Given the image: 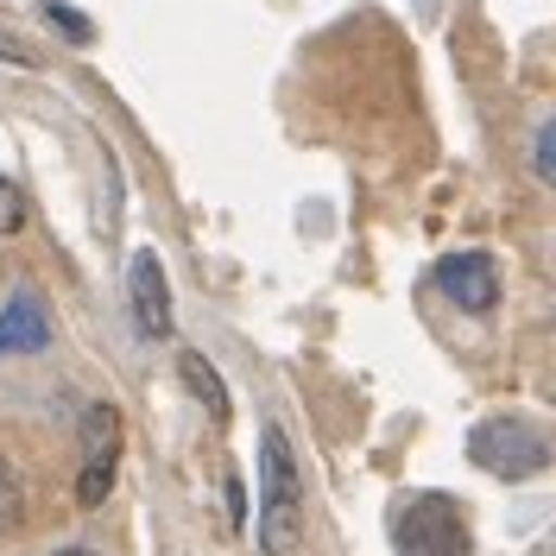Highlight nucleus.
<instances>
[{
  "instance_id": "f257e3e1",
  "label": "nucleus",
  "mask_w": 556,
  "mask_h": 556,
  "mask_svg": "<svg viewBox=\"0 0 556 556\" xmlns=\"http://www.w3.org/2000/svg\"><path fill=\"white\" fill-rule=\"evenodd\" d=\"M298 538H304V475L285 430L266 424L260 430V551L298 556Z\"/></svg>"
},
{
  "instance_id": "f03ea898",
  "label": "nucleus",
  "mask_w": 556,
  "mask_h": 556,
  "mask_svg": "<svg viewBox=\"0 0 556 556\" xmlns=\"http://www.w3.org/2000/svg\"><path fill=\"white\" fill-rule=\"evenodd\" d=\"M468 462L486 468L493 481H531V475L551 468V437L525 417H486L468 437Z\"/></svg>"
},
{
  "instance_id": "7ed1b4c3",
  "label": "nucleus",
  "mask_w": 556,
  "mask_h": 556,
  "mask_svg": "<svg viewBox=\"0 0 556 556\" xmlns=\"http://www.w3.org/2000/svg\"><path fill=\"white\" fill-rule=\"evenodd\" d=\"M392 551L399 556H468V513L450 493H417L392 519Z\"/></svg>"
},
{
  "instance_id": "20e7f679",
  "label": "nucleus",
  "mask_w": 556,
  "mask_h": 556,
  "mask_svg": "<svg viewBox=\"0 0 556 556\" xmlns=\"http://www.w3.org/2000/svg\"><path fill=\"white\" fill-rule=\"evenodd\" d=\"M114 468H121V412L114 405H89L83 412V475H76V500L102 506L114 493Z\"/></svg>"
},
{
  "instance_id": "39448f33",
  "label": "nucleus",
  "mask_w": 556,
  "mask_h": 556,
  "mask_svg": "<svg viewBox=\"0 0 556 556\" xmlns=\"http://www.w3.org/2000/svg\"><path fill=\"white\" fill-rule=\"evenodd\" d=\"M437 285H443V298H450L455 311L486 316L493 304H500V260H493V253H481V247L450 253V260L437 266Z\"/></svg>"
},
{
  "instance_id": "423d86ee",
  "label": "nucleus",
  "mask_w": 556,
  "mask_h": 556,
  "mask_svg": "<svg viewBox=\"0 0 556 556\" xmlns=\"http://www.w3.org/2000/svg\"><path fill=\"white\" fill-rule=\"evenodd\" d=\"M127 304H134V329L146 342H172L177 316H172V285H165L159 253H134V266H127Z\"/></svg>"
},
{
  "instance_id": "0eeeda50",
  "label": "nucleus",
  "mask_w": 556,
  "mask_h": 556,
  "mask_svg": "<svg viewBox=\"0 0 556 556\" xmlns=\"http://www.w3.org/2000/svg\"><path fill=\"white\" fill-rule=\"evenodd\" d=\"M38 348H51V316H45V304L20 285V291L7 298V311H0V354H38Z\"/></svg>"
},
{
  "instance_id": "6e6552de",
  "label": "nucleus",
  "mask_w": 556,
  "mask_h": 556,
  "mask_svg": "<svg viewBox=\"0 0 556 556\" xmlns=\"http://www.w3.org/2000/svg\"><path fill=\"white\" fill-rule=\"evenodd\" d=\"M177 374H184V386H190V392L203 399V412H208V424H215V430H228V424H235V399H228L222 374L208 367L197 348H184V354H177Z\"/></svg>"
},
{
  "instance_id": "1a4fd4ad",
  "label": "nucleus",
  "mask_w": 556,
  "mask_h": 556,
  "mask_svg": "<svg viewBox=\"0 0 556 556\" xmlns=\"http://www.w3.org/2000/svg\"><path fill=\"white\" fill-rule=\"evenodd\" d=\"M38 20H45V26H58L64 45H89V38H96V26H89L70 0H38Z\"/></svg>"
},
{
  "instance_id": "9d476101",
  "label": "nucleus",
  "mask_w": 556,
  "mask_h": 556,
  "mask_svg": "<svg viewBox=\"0 0 556 556\" xmlns=\"http://www.w3.org/2000/svg\"><path fill=\"white\" fill-rule=\"evenodd\" d=\"M20 519H26V486H20V475H13V462L0 455V538L20 531Z\"/></svg>"
},
{
  "instance_id": "9b49d317",
  "label": "nucleus",
  "mask_w": 556,
  "mask_h": 556,
  "mask_svg": "<svg viewBox=\"0 0 556 556\" xmlns=\"http://www.w3.org/2000/svg\"><path fill=\"white\" fill-rule=\"evenodd\" d=\"M531 172H538V184H556V121H544L531 139Z\"/></svg>"
},
{
  "instance_id": "f8f14e48",
  "label": "nucleus",
  "mask_w": 556,
  "mask_h": 556,
  "mask_svg": "<svg viewBox=\"0 0 556 556\" xmlns=\"http://www.w3.org/2000/svg\"><path fill=\"white\" fill-rule=\"evenodd\" d=\"M26 228V197L13 177H0V235H20Z\"/></svg>"
},
{
  "instance_id": "ddd939ff",
  "label": "nucleus",
  "mask_w": 556,
  "mask_h": 556,
  "mask_svg": "<svg viewBox=\"0 0 556 556\" xmlns=\"http://www.w3.org/2000/svg\"><path fill=\"white\" fill-rule=\"evenodd\" d=\"M222 486H228V513H235V531H247V481L235 475V468H228V481H222Z\"/></svg>"
},
{
  "instance_id": "4468645a",
  "label": "nucleus",
  "mask_w": 556,
  "mask_h": 556,
  "mask_svg": "<svg viewBox=\"0 0 556 556\" xmlns=\"http://www.w3.org/2000/svg\"><path fill=\"white\" fill-rule=\"evenodd\" d=\"M0 58H7L13 70H38V58H33V51H26V45H20L13 33H0Z\"/></svg>"
},
{
  "instance_id": "2eb2a0df",
  "label": "nucleus",
  "mask_w": 556,
  "mask_h": 556,
  "mask_svg": "<svg viewBox=\"0 0 556 556\" xmlns=\"http://www.w3.org/2000/svg\"><path fill=\"white\" fill-rule=\"evenodd\" d=\"M58 556H96V551H58Z\"/></svg>"
}]
</instances>
